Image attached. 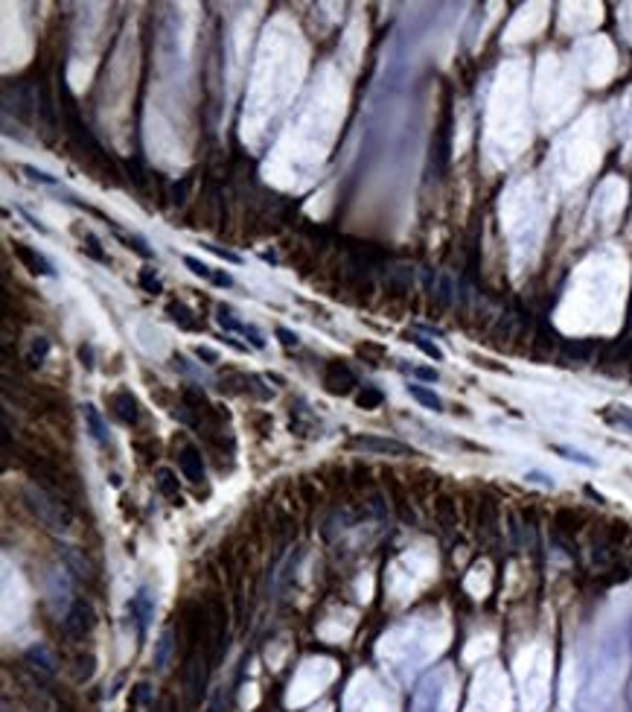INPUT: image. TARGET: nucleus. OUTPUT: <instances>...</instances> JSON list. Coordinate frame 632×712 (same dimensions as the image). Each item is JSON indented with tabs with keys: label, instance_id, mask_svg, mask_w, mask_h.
<instances>
[{
	"label": "nucleus",
	"instance_id": "7ed1b4c3",
	"mask_svg": "<svg viewBox=\"0 0 632 712\" xmlns=\"http://www.w3.org/2000/svg\"><path fill=\"white\" fill-rule=\"evenodd\" d=\"M353 447L361 453H370V456H414V450L402 441H393V438H376V435H356Z\"/></svg>",
	"mask_w": 632,
	"mask_h": 712
},
{
	"label": "nucleus",
	"instance_id": "4be33fe9",
	"mask_svg": "<svg viewBox=\"0 0 632 712\" xmlns=\"http://www.w3.org/2000/svg\"><path fill=\"white\" fill-rule=\"evenodd\" d=\"M563 350H566L568 356H574V360L589 362V360H591V353H594V345H591V342H566V345H563Z\"/></svg>",
	"mask_w": 632,
	"mask_h": 712
},
{
	"label": "nucleus",
	"instance_id": "a211bd4d",
	"mask_svg": "<svg viewBox=\"0 0 632 712\" xmlns=\"http://www.w3.org/2000/svg\"><path fill=\"white\" fill-rule=\"evenodd\" d=\"M382 400H385V395H382L379 388H373V385H365V388H361L358 395H356V403H358L361 409H379V406H382Z\"/></svg>",
	"mask_w": 632,
	"mask_h": 712
},
{
	"label": "nucleus",
	"instance_id": "4468645a",
	"mask_svg": "<svg viewBox=\"0 0 632 712\" xmlns=\"http://www.w3.org/2000/svg\"><path fill=\"white\" fill-rule=\"evenodd\" d=\"M47 353H50V339H47V336H35L32 345H29V353H27V365L29 368H41L44 360H47Z\"/></svg>",
	"mask_w": 632,
	"mask_h": 712
},
{
	"label": "nucleus",
	"instance_id": "cd10ccee",
	"mask_svg": "<svg viewBox=\"0 0 632 712\" xmlns=\"http://www.w3.org/2000/svg\"><path fill=\"white\" fill-rule=\"evenodd\" d=\"M525 479H528V482L542 485V488H554V479H551L548 473H542V470H528V473H525Z\"/></svg>",
	"mask_w": 632,
	"mask_h": 712
},
{
	"label": "nucleus",
	"instance_id": "b1692460",
	"mask_svg": "<svg viewBox=\"0 0 632 712\" xmlns=\"http://www.w3.org/2000/svg\"><path fill=\"white\" fill-rule=\"evenodd\" d=\"M137 280H140V287L146 289V292H152V295H157V292H160V280L155 278V269H140Z\"/></svg>",
	"mask_w": 632,
	"mask_h": 712
},
{
	"label": "nucleus",
	"instance_id": "72a5a7b5",
	"mask_svg": "<svg viewBox=\"0 0 632 712\" xmlns=\"http://www.w3.org/2000/svg\"><path fill=\"white\" fill-rule=\"evenodd\" d=\"M213 283H216V287H233V278H230V275H216V272H213Z\"/></svg>",
	"mask_w": 632,
	"mask_h": 712
},
{
	"label": "nucleus",
	"instance_id": "0eeeda50",
	"mask_svg": "<svg viewBox=\"0 0 632 712\" xmlns=\"http://www.w3.org/2000/svg\"><path fill=\"white\" fill-rule=\"evenodd\" d=\"M108 406L114 409V415L122 420V423H137L140 420V406H137V400H134V395L132 391H114L111 397H108Z\"/></svg>",
	"mask_w": 632,
	"mask_h": 712
},
{
	"label": "nucleus",
	"instance_id": "aec40b11",
	"mask_svg": "<svg viewBox=\"0 0 632 712\" xmlns=\"http://www.w3.org/2000/svg\"><path fill=\"white\" fill-rule=\"evenodd\" d=\"M603 420L615 423V426H626V430H632V412H629V409H624V406H612V409H606V412H603Z\"/></svg>",
	"mask_w": 632,
	"mask_h": 712
},
{
	"label": "nucleus",
	"instance_id": "7c9ffc66",
	"mask_svg": "<svg viewBox=\"0 0 632 712\" xmlns=\"http://www.w3.org/2000/svg\"><path fill=\"white\" fill-rule=\"evenodd\" d=\"M277 336H280V342H283L286 348L297 345V333H292V330H286V327H277Z\"/></svg>",
	"mask_w": 632,
	"mask_h": 712
},
{
	"label": "nucleus",
	"instance_id": "473e14b6",
	"mask_svg": "<svg viewBox=\"0 0 632 712\" xmlns=\"http://www.w3.org/2000/svg\"><path fill=\"white\" fill-rule=\"evenodd\" d=\"M79 360H82V365L94 368V348H90V345H82V348H79Z\"/></svg>",
	"mask_w": 632,
	"mask_h": 712
},
{
	"label": "nucleus",
	"instance_id": "a878e982",
	"mask_svg": "<svg viewBox=\"0 0 632 712\" xmlns=\"http://www.w3.org/2000/svg\"><path fill=\"white\" fill-rule=\"evenodd\" d=\"M21 170H24V172H27V175L32 178V182H41V184H50V187H56V184H59V182H56V178H52L50 172L38 170V167H29V164H24Z\"/></svg>",
	"mask_w": 632,
	"mask_h": 712
},
{
	"label": "nucleus",
	"instance_id": "dca6fc26",
	"mask_svg": "<svg viewBox=\"0 0 632 712\" xmlns=\"http://www.w3.org/2000/svg\"><path fill=\"white\" fill-rule=\"evenodd\" d=\"M167 313H169V318H172L178 327H184V330H195V327H198V318H195L184 304H178V301H172V304L167 307Z\"/></svg>",
	"mask_w": 632,
	"mask_h": 712
},
{
	"label": "nucleus",
	"instance_id": "c85d7f7f",
	"mask_svg": "<svg viewBox=\"0 0 632 712\" xmlns=\"http://www.w3.org/2000/svg\"><path fill=\"white\" fill-rule=\"evenodd\" d=\"M411 374H414V377H420V380H426V383H437L440 380V374L435 368H423V365L411 368Z\"/></svg>",
	"mask_w": 632,
	"mask_h": 712
},
{
	"label": "nucleus",
	"instance_id": "bb28decb",
	"mask_svg": "<svg viewBox=\"0 0 632 712\" xmlns=\"http://www.w3.org/2000/svg\"><path fill=\"white\" fill-rule=\"evenodd\" d=\"M411 342L417 345V348H420L426 356H431V360H443V350H440L437 345H431L428 339H423V336H411Z\"/></svg>",
	"mask_w": 632,
	"mask_h": 712
},
{
	"label": "nucleus",
	"instance_id": "f3484780",
	"mask_svg": "<svg viewBox=\"0 0 632 712\" xmlns=\"http://www.w3.org/2000/svg\"><path fill=\"white\" fill-rule=\"evenodd\" d=\"M551 450H554L556 456L568 458V461H577V465H586V467H598V461H594L591 456H586V453H580V450H574V447H563V444H554Z\"/></svg>",
	"mask_w": 632,
	"mask_h": 712
},
{
	"label": "nucleus",
	"instance_id": "6e6552de",
	"mask_svg": "<svg viewBox=\"0 0 632 712\" xmlns=\"http://www.w3.org/2000/svg\"><path fill=\"white\" fill-rule=\"evenodd\" d=\"M178 465H181V473H184L187 482L198 485L204 479V465H202V456H198L195 447H184V450H181Z\"/></svg>",
	"mask_w": 632,
	"mask_h": 712
},
{
	"label": "nucleus",
	"instance_id": "393cba45",
	"mask_svg": "<svg viewBox=\"0 0 632 712\" xmlns=\"http://www.w3.org/2000/svg\"><path fill=\"white\" fill-rule=\"evenodd\" d=\"M184 266H190V272L192 275H198V278H204V280H213V269L207 263H202V260H195V257H184Z\"/></svg>",
	"mask_w": 632,
	"mask_h": 712
},
{
	"label": "nucleus",
	"instance_id": "1a4fd4ad",
	"mask_svg": "<svg viewBox=\"0 0 632 712\" xmlns=\"http://www.w3.org/2000/svg\"><path fill=\"white\" fill-rule=\"evenodd\" d=\"M129 610H132V616L137 619V631L143 634V631H146V625H149L152 613H155V604H152V596H149L146 587H143V590L129 601Z\"/></svg>",
	"mask_w": 632,
	"mask_h": 712
},
{
	"label": "nucleus",
	"instance_id": "6ab92c4d",
	"mask_svg": "<svg viewBox=\"0 0 632 712\" xmlns=\"http://www.w3.org/2000/svg\"><path fill=\"white\" fill-rule=\"evenodd\" d=\"M82 252L87 254V257H94L97 263H108V254L102 252V245H99V240L90 234V231H85L82 234Z\"/></svg>",
	"mask_w": 632,
	"mask_h": 712
},
{
	"label": "nucleus",
	"instance_id": "423d86ee",
	"mask_svg": "<svg viewBox=\"0 0 632 712\" xmlns=\"http://www.w3.org/2000/svg\"><path fill=\"white\" fill-rule=\"evenodd\" d=\"M323 383H327V388L332 391V395H347V391H350L358 380H356V374H353L344 362H330Z\"/></svg>",
	"mask_w": 632,
	"mask_h": 712
},
{
	"label": "nucleus",
	"instance_id": "c756f323",
	"mask_svg": "<svg viewBox=\"0 0 632 712\" xmlns=\"http://www.w3.org/2000/svg\"><path fill=\"white\" fill-rule=\"evenodd\" d=\"M213 254H219V257H225V260H230V263H239V254H233V252H227V248H219V245H210V242H204Z\"/></svg>",
	"mask_w": 632,
	"mask_h": 712
},
{
	"label": "nucleus",
	"instance_id": "412c9836",
	"mask_svg": "<svg viewBox=\"0 0 632 712\" xmlns=\"http://www.w3.org/2000/svg\"><path fill=\"white\" fill-rule=\"evenodd\" d=\"M437 517H440V523H443V528H451L458 523V511H455V502L451 500H437Z\"/></svg>",
	"mask_w": 632,
	"mask_h": 712
},
{
	"label": "nucleus",
	"instance_id": "f257e3e1",
	"mask_svg": "<svg viewBox=\"0 0 632 712\" xmlns=\"http://www.w3.org/2000/svg\"><path fill=\"white\" fill-rule=\"evenodd\" d=\"M21 496H24V502H27L29 514H32V517L38 520L44 528L56 531V534H67V531H70V526H73V511H70V502H64L62 496L50 493V491H44V488H35V485L24 488Z\"/></svg>",
	"mask_w": 632,
	"mask_h": 712
},
{
	"label": "nucleus",
	"instance_id": "20e7f679",
	"mask_svg": "<svg viewBox=\"0 0 632 712\" xmlns=\"http://www.w3.org/2000/svg\"><path fill=\"white\" fill-rule=\"evenodd\" d=\"M216 322H219L225 330H230V333H239V336H245V339L254 345V348H265V336L254 327V324H245V322H239L237 315L230 313V307H219V315H216Z\"/></svg>",
	"mask_w": 632,
	"mask_h": 712
},
{
	"label": "nucleus",
	"instance_id": "2f4dec72",
	"mask_svg": "<svg viewBox=\"0 0 632 712\" xmlns=\"http://www.w3.org/2000/svg\"><path fill=\"white\" fill-rule=\"evenodd\" d=\"M195 356H198V360H207V365L219 362V356H216V350H210V348H202V345L195 348Z\"/></svg>",
	"mask_w": 632,
	"mask_h": 712
},
{
	"label": "nucleus",
	"instance_id": "5701e85b",
	"mask_svg": "<svg viewBox=\"0 0 632 712\" xmlns=\"http://www.w3.org/2000/svg\"><path fill=\"white\" fill-rule=\"evenodd\" d=\"M169 651H172V631H167L164 636H160V643H157V651H155V666H157V669L167 666Z\"/></svg>",
	"mask_w": 632,
	"mask_h": 712
},
{
	"label": "nucleus",
	"instance_id": "9b49d317",
	"mask_svg": "<svg viewBox=\"0 0 632 712\" xmlns=\"http://www.w3.org/2000/svg\"><path fill=\"white\" fill-rule=\"evenodd\" d=\"M27 663H32L35 669H41L47 678H50V674H56V660H52V654H50L47 645H41V643L32 645V648L27 651Z\"/></svg>",
	"mask_w": 632,
	"mask_h": 712
},
{
	"label": "nucleus",
	"instance_id": "39448f33",
	"mask_svg": "<svg viewBox=\"0 0 632 712\" xmlns=\"http://www.w3.org/2000/svg\"><path fill=\"white\" fill-rule=\"evenodd\" d=\"M12 252H15V257L24 263V269H29L32 275H47V278H52L56 272H52V266H50V260L38 252V248H32V245H24V242H15L12 245Z\"/></svg>",
	"mask_w": 632,
	"mask_h": 712
},
{
	"label": "nucleus",
	"instance_id": "f03ea898",
	"mask_svg": "<svg viewBox=\"0 0 632 712\" xmlns=\"http://www.w3.org/2000/svg\"><path fill=\"white\" fill-rule=\"evenodd\" d=\"M94 628V608L85 601V598H76L73 608L67 610L64 616V636L67 639H85Z\"/></svg>",
	"mask_w": 632,
	"mask_h": 712
},
{
	"label": "nucleus",
	"instance_id": "2eb2a0df",
	"mask_svg": "<svg viewBox=\"0 0 632 712\" xmlns=\"http://www.w3.org/2000/svg\"><path fill=\"white\" fill-rule=\"evenodd\" d=\"M108 225H111V228H114V234H117V237L125 242V248H132V252H137L143 260H152V248H149L146 242H143L137 234H125V231H122V228H117L114 222H108Z\"/></svg>",
	"mask_w": 632,
	"mask_h": 712
},
{
	"label": "nucleus",
	"instance_id": "9d476101",
	"mask_svg": "<svg viewBox=\"0 0 632 712\" xmlns=\"http://www.w3.org/2000/svg\"><path fill=\"white\" fill-rule=\"evenodd\" d=\"M82 418H85V426H87L90 438H94L97 444H105L108 441V426H105V420L99 415V409L94 403H85L82 406Z\"/></svg>",
	"mask_w": 632,
	"mask_h": 712
},
{
	"label": "nucleus",
	"instance_id": "ddd939ff",
	"mask_svg": "<svg viewBox=\"0 0 632 712\" xmlns=\"http://www.w3.org/2000/svg\"><path fill=\"white\" fill-rule=\"evenodd\" d=\"M408 395L417 403H423L426 409H431V412H443V400L431 388H426V385H408Z\"/></svg>",
	"mask_w": 632,
	"mask_h": 712
},
{
	"label": "nucleus",
	"instance_id": "f8f14e48",
	"mask_svg": "<svg viewBox=\"0 0 632 712\" xmlns=\"http://www.w3.org/2000/svg\"><path fill=\"white\" fill-rule=\"evenodd\" d=\"M155 482H157L160 493H164V496H169V500H172L175 505H181V493H178V479H175V473H172L169 467H157V473H155Z\"/></svg>",
	"mask_w": 632,
	"mask_h": 712
}]
</instances>
